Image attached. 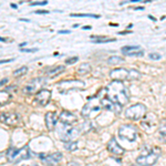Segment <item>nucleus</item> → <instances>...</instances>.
Returning a JSON list of instances; mask_svg holds the SVG:
<instances>
[{
  "label": "nucleus",
  "mask_w": 166,
  "mask_h": 166,
  "mask_svg": "<svg viewBox=\"0 0 166 166\" xmlns=\"http://www.w3.org/2000/svg\"><path fill=\"white\" fill-rule=\"evenodd\" d=\"M110 77L113 79V81H123V80H129L130 71L123 69V68H117L111 71Z\"/></svg>",
  "instance_id": "obj_11"
},
{
  "label": "nucleus",
  "mask_w": 166,
  "mask_h": 166,
  "mask_svg": "<svg viewBox=\"0 0 166 166\" xmlns=\"http://www.w3.org/2000/svg\"><path fill=\"white\" fill-rule=\"evenodd\" d=\"M63 70H64V67H63V65H58V67H55L54 69L50 70V71L48 72V75L51 77V78H53V77H55V75L60 74Z\"/></svg>",
  "instance_id": "obj_19"
},
{
  "label": "nucleus",
  "mask_w": 166,
  "mask_h": 166,
  "mask_svg": "<svg viewBox=\"0 0 166 166\" xmlns=\"http://www.w3.org/2000/svg\"><path fill=\"white\" fill-rule=\"evenodd\" d=\"M72 17H92V18H100L99 14H72Z\"/></svg>",
  "instance_id": "obj_26"
},
{
  "label": "nucleus",
  "mask_w": 166,
  "mask_h": 166,
  "mask_svg": "<svg viewBox=\"0 0 166 166\" xmlns=\"http://www.w3.org/2000/svg\"><path fill=\"white\" fill-rule=\"evenodd\" d=\"M105 90L106 95H107L106 97L112 102L117 103L121 106L129 103L127 91H126V89H125V87L121 81H113V82H111Z\"/></svg>",
  "instance_id": "obj_1"
},
{
  "label": "nucleus",
  "mask_w": 166,
  "mask_h": 166,
  "mask_svg": "<svg viewBox=\"0 0 166 166\" xmlns=\"http://www.w3.org/2000/svg\"><path fill=\"white\" fill-rule=\"evenodd\" d=\"M101 111V106L99 105L97 103L93 101H90L88 104H85L82 110V116L84 119H91L94 117L97 113Z\"/></svg>",
  "instance_id": "obj_7"
},
{
  "label": "nucleus",
  "mask_w": 166,
  "mask_h": 166,
  "mask_svg": "<svg viewBox=\"0 0 166 166\" xmlns=\"http://www.w3.org/2000/svg\"><path fill=\"white\" fill-rule=\"evenodd\" d=\"M64 147L70 151V152H74L77 148H78V143L77 142H72V141H70V142H65L64 143Z\"/></svg>",
  "instance_id": "obj_22"
},
{
  "label": "nucleus",
  "mask_w": 166,
  "mask_h": 166,
  "mask_svg": "<svg viewBox=\"0 0 166 166\" xmlns=\"http://www.w3.org/2000/svg\"><path fill=\"white\" fill-rule=\"evenodd\" d=\"M7 82H8V79H2V80L0 81V87H1V85H4V84H6Z\"/></svg>",
  "instance_id": "obj_32"
},
{
  "label": "nucleus",
  "mask_w": 166,
  "mask_h": 166,
  "mask_svg": "<svg viewBox=\"0 0 166 166\" xmlns=\"http://www.w3.org/2000/svg\"><path fill=\"white\" fill-rule=\"evenodd\" d=\"M158 132L163 135V136H165L166 137V119L161 122V124H160V127H158Z\"/></svg>",
  "instance_id": "obj_24"
},
{
  "label": "nucleus",
  "mask_w": 166,
  "mask_h": 166,
  "mask_svg": "<svg viewBox=\"0 0 166 166\" xmlns=\"http://www.w3.org/2000/svg\"><path fill=\"white\" fill-rule=\"evenodd\" d=\"M122 53L125 55H143L144 51L142 50V48H140L138 46H126L123 47L122 49Z\"/></svg>",
  "instance_id": "obj_17"
},
{
  "label": "nucleus",
  "mask_w": 166,
  "mask_h": 166,
  "mask_svg": "<svg viewBox=\"0 0 166 166\" xmlns=\"http://www.w3.org/2000/svg\"><path fill=\"white\" fill-rule=\"evenodd\" d=\"M29 157H30V151L28 146L21 148H9L7 151V160L10 163H19L28 160Z\"/></svg>",
  "instance_id": "obj_4"
},
{
  "label": "nucleus",
  "mask_w": 166,
  "mask_h": 166,
  "mask_svg": "<svg viewBox=\"0 0 166 166\" xmlns=\"http://www.w3.org/2000/svg\"><path fill=\"white\" fill-rule=\"evenodd\" d=\"M78 71L80 74L89 73V72H91V65L89 64V63H82V64L80 65V68H79Z\"/></svg>",
  "instance_id": "obj_21"
},
{
  "label": "nucleus",
  "mask_w": 166,
  "mask_h": 166,
  "mask_svg": "<svg viewBox=\"0 0 166 166\" xmlns=\"http://www.w3.org/2000/svg\"><path fill=\"white\" fill-rule=\"evenodd\" d=\"M161 155V150L158 147H153L146 154H142L136 158V163L140 166H152L157 162Z\"/></svg>",
  "instance_id": "obj_3"
},
{
  "label": "nucleus",
  "mask_w": 166,
  "mask_h": 166,
  "mask_svg": "<svg viewBox=\"0 0 166 166\" xmlns=\"http://www.w3.org/2000/svg\"><path fill=\"white\" fill-rule=\"evenodd\" d=\"M123 62V59L120 58V57H111L109 58V60H107V63L109 64H119V63H122Z\"/></svg>",
  "instance_id": "obj_23"
},
{
  "label": "nucleus",
  "mask_w": 166,
  "mask_h": 166,
  "mask_svg": "<svg viewBox=\"0 0 166 166\" xmlns=\"http://www.w3.org/2000/svg\"><path fill=\"white\" fill-rule=\"evenodd\" d=\"M107 151L114 155H122L124 153V150L120 146V144L116 142V140L114 137H112L107 143Z\"/></svg>",
  "instance_id": "obj_15"
},
{
  "label": "nucleus",
  "mask_w": 166,
  "mask_h": 166,
  "mask_svg": "<svg viewBox=\"0 0 166 166\" xmlns=\"http://www.w3.org/2000/svg\"><path fill=\"white\" fill-rule=\"evenodd\" d=\"M21 51H22V52H37L38 51V49L37 48H34V49H21Z\"/></svg>",
  "instance_id": "obj_31"
},
{
  "label": "nucleus",
  "mask_w": 166,
  "mask_h": 166,
  "mask_svg": "<svg viewBox=\"0 0 166 166\" xmlns=\"http://www.w3.org/2000/svg\"><path fill=\"white\" fill-rule=\"evenodd\" d=\"M11 61H14V59H8V60H2V61H0V64H2V63H6V62H11Z\"/></svg>",
  "instance_id": "obj_34"
},
{
  "label": "nucleus",
  "mask_w": 166,
  "mask_h": 166,
  "mask_svg": "<svg viewBox=\"0 0 166 166\" xmlns=\"http://www.w3.org/2000/svg\"><path fill=\"white\" fill-rule=\"evenodd\" d=\"M83 29H84V30H90V29H91V27H90V26H85V27L83 28Z\"/></svg>",
  "instance_id": "obj_36"
},
{
  "label": "nucleus",
  "mask_w": 166,
  "mask_h": 166,
  "mask_svg": "<svg viewBox=\"0 0 166 166\" xmlns=\"http://www.w3.org/2000/svg\"><path fill=\"white\" fill-rule=\"evenodd\" d=\"M119 135L121 138L127 140L129 142H134L137 136V129L134 125L125 124L119 129Z\"/></svg>",
  "instance_id": "obj_6"
},
{
  "label": "nucleus",
  "mask_w": 166,
  "mask_h": 166,
  "mask_svg": "<svg viewBox=\"0 0 166 166\" xmlns=\"http://www.w3.org/2000/svg\"><path fill=\"white\" fill-rule=\"evenodd\" d=\"M23 166H38L37 164H27V165H23Z\"/></svg>",
  "instance_id": "obj_37"
},
{
  "label": "nucleus",
  "mask_w": 166,
  "mask_h": 166,
  "mask_svg": "<svg viewBox=\"0 0 166 166\" xmlns=\"http://www.w3.org/2000/svg\"><path fill=\"white\" fill-rule=\"evenodd\" d=\"M150 58H151L152 60H160L162 57H161V54H158V53H151V54H150Z\"/></svg>",
  "instance_id": "obj_29"
},
{
  "label": "nucleus",
  "mask_w": 166,
  "mask_h": 166,
  "mask_svg": "<svg viewBox=\"0 0 166 166\" xmlns=\"http://www.w3.org/2000/svg\"><path fill=\"white\" fill-rule=\"evenodd\" d=\"M141 77V74L138 73L137 71H135V70H131L130 71V78L129 80H136Z\"/></svg>",
  "instance_id": "obj_27"
},
{
  "label": "nucleus",
  "mask_w": 166,
  "mask_h": 166,
  "mask_svg": "<svg viewBox=\"0 0 166 166\" xmlns=\"http://www.w3.org/2000/svg\"><path fill=\"white\" fill-rule=\"evenodd\" d=\"M42 162L43 164L47 166H58L60 164L61 160H62V154L60 152L53 153V154H50V155H42Z\"/></svg>",
  "instance_id": "obj_9"
},
{
  "label": "nucleus",
  "mask_w": 166,
  "mask_h": 166,
  "mask_svg": "<svg viewBox=\"0 0 166 166\" xmlns=\"http://www.w3.org/2000/svg\"><path fill=\"white\" fill-rule=\"evenodd\" d=\"M58 116L55 114L54 112H49V113H47L46 115V125L48 130L49 131H52V130L55 127V125H57V121H58Z\"/></svg>",
  "instance_id": "obj_18"
},
{
  "label": "nucleus",
  "mask_w": 166,
  "mask_h": 166,
  "mask_svg": "<svg viewBox=\"0 0 166 166\" xmlns=\"http://www.w3.org/2000/svg\"><path fill=\"white\" fill-rule=\"evenodd\" d=\"M79 130L77 127H73L72 125H68L64 123H60L57 127V134L58 137L60 138L61 141L63 142H70L73 138L78 137L79 135Z\"/></svg>",
  "instance_id": "obj_2"
},
{
  "label": "nucleus",
  "mask_w": 166,
  "mask_h": 166,
  "mask_svg": "<svg viewBox=\"0 0 166 166\" xmlns=\"http://www.w3.org/2000/svg\"><path fill=\"white\" fill-rule=\"evenodd\" d=\"M78 61V57H72V58H69V59H67L65 61V63L67 64H73Z\"/></svg>",
  "instance_id": "obj_28"
},
{
  "label": "nucleus",
  "mask_w": 166,
  "mask_h": 166,
  "mask_svg": "<svg viewBox=\"0 0 166 166\" xmlns=\"http://www.w3.org/2000/svg\"><path fill=\"white\" fill-rule=\"evenodd\" d=\"M42 84H43V80H42L41 78L33 79V80H31V81L23 88V93L31 94V93L36 92L37 90H39V89L41 88ZM39 91H40V90H39Z\"/></svg>",
  "instance_id": "obj_10"
},
{
  "label": "nucleus",
  "mask_w": 166,
  "mask_h": 166,
  "mask_svg": "<svg viewBox=\"0 0 166 166\" xmlns=\"http://www.w3.org/2000/svg\"><path fill=\"white\" fill-rule=\"evenodd\" d=\"M145 114H146V106L141 103H136L125 111V116L133 121L141 120Z\"/></svg>",
  "instance_id": "obj_5"
},
{
  "label": "nucleus",
  "mask_w": 166,
  "mask_h": 166,
  "mask_svg": "<svg viewBox=\"0 0 166 166\" xmlns=\"http://www.w3.org/2000/svg\"><path fill=\"white\" fill-rule=\"evenodd\" d=\"M0 41H6V39H2V38H0Z\"/></svg>",
  "instance_id": "obj_41"
},
{
  "label": "nucleus",
  "mask_w": 166,
  "mask_h": 166,
  "mask_svg": "<svg viewBox=\"0 0 166 166\" xmlns=\"http://www.w3.org/2000/svg\"><path fill=\"white\" fill-rule=\"evenodd\" d=\"M27 70H28L27 67H21L20 69H18V70H16V71H14V75L16 77V78H18V77H21V75H23V74L27 72Z\"/></svg>",
  "instance_id": "obj_25"
},
{
  "label": "nucleus",
  "mask_w": 166,
  "mask_h": 166,
  "mask_svg": "<svg viewBox=\"0 0 166 166\" xmlns=\"http://www.w3.org/2000/svg\"><path fill=\"white\" fill-rule=\"evenodd\" d=\"M100 103H101L102 106H103L104 109H106V110H109V111H112V112H114L115 114H119V113L121 112V109H122V106H121L120 104L112 102L111 100H109L107 97H103V99H101Z\"/></svg>",
  "instance_id": "obj_12"
},
{
  "label": "nucleus",
  "mask_w": 166,
  "mask_h": 166,
  "mask_svg": "<svg viewBox=\"0 0 166 166\" xmlns=\"http://www.w3.org/2000/svg\"><path fill=\"white\" fill-rule=\"evenodd\" d=\"M59 120L61 121V123H64V124H68V125H72L78 122V117H77L75 115H73L72 113H70L69 111H62L60 116H59Z\"/></svg>",
  "instance_id": "obj_14"
},
{
  "label": "nucleus",
  "mask_w": 166,
  "mask_h": 166,
  "mask_svg": "<svg viewBox=\"0 0 166 166\" xmlns=\"http://www.w3.org/2000/svg\"><path fill=\"white\" fill-rule=\"evenodd\" d=\"M36 14H49V11L48 10H38V11H36Z\"/></svg>",
  "instance_id": "obj_33"
},
{
  "label": "nucleus",
  "mask_w": 166,
  "mask_h": 166,
  "mask_svg": "<svg viewBox=\"0 0 166 166\" xmlns=\"http://www.w3.org/2000/svg\"><path fill=\"white\" fill-rule=\"evenodd\" d=\"M47 4L48 1H37V2H30V6H43Z\"/></svg>",
  "instance_id": "obj_30"
},
{
  "label": "nucleus",
  "mask_w": 166,
  "mask_h": 166,
  "mask_svg": "<svg viewBox=\"0 0 166 166\" xmlns=\"http://www.w3.org/2000/svg\"><path fill=\"white\" fill-rule=\"evenodd\" d=\"M51 99V91L46 90V89H41L39 92L36 94V101L40 104V105H47Z\"/></svg>",
  "instance_id": "obj_13"
},
{
  "label": "nucleus",
  "mask_w": 166,
  "mask_h": 166,
  "mask_svg": "<svg viewBox=\"0 0 166 166\" xmlns=\"http://www.w3.org/2000/svg\"><path fill=\"white\" fill-rule=\"evenodd\" d=\"M84 85H85V83L82 82V81H80V80H67V81H62L61 83H59V88L61 89V91L63 92L64 90H77V89H81V88H84Z\"/></svg>",
  "instance_id": "obj_8"
},
{
  "label": "nucleus",
  "mask_w": 166,
  "mask_h": 166,
  "mask_svg": "<svg viewBox=\"0 0 166 166\" xmlns=\"http://www.w3.org/2000/svg\"><path fill=\"white\" fill-rule=\"evenodd\" d=\"M20 20H21V21H28V22L30 21V20H28V19H20Z\"/></svg>",
  "instance_id": "obj_40"
},
{
  "label": "nucleus",
  "mask_w": 166,
  "mask_h": 166,
  "mask_svg": "<svg viewBox=\"0 0 166 166\" xmlns=\"http://www.w3.org/2000/svg\"><path fill=\"white\" fill-rule=\"evenodd\" d=\"M11 8H17V5H14V4H11Z\"/></svg>",
  "instance_id": "obj_38"
},
{
  "label": "nucleus",
  "mask_w": 166,
  "mask_h": 166,
  "mask_svg": "<svg viewBox=\"0 0 166 166\" xmlns=\"http://www.w3.org/2000/svg\"><path fill=\"white\" fill-rule=\"evenodd\" d=\"M26 44H27L26 42H24V43H21V44H20V47H21V49H22V47H24V46H26Z\"/></svg>",
  "instance_id": "obj_39"
},
{
  "label": "nucleus",
  "mask_w": 166,
  "mask_h": 166,
  "mask_svg": "<svg viewBox=\"0 0 166 166\" xmlns=\"http://www.w3.org/2000/svg\"><path fill=\"white\" fill-rule=\"evenodd\" d=\"M92 39V42H95V43H104V42H113L115 41L116 39H110V38H105V37H95V38H91Z\"/></svg>",
  "instance_id": "obj_20"
},
{
  "label": "nucleus",
  "mask_w": 166,
  "mask_h": 166,
  "mask_svg": "<svg viewBox=\"0 0 166 166\" xmlns=\"http://www.w3.org/2000/svg\"><path fill=\"white\" fill-rule=\"evenodd\" d=\"M59 33H70V31L69 30H60Z\"/></svg>",
  "instance_id": "obj_35"
},
{
  "label": "nucleus",
  "mask_w": 166,
  "mask_h": 166,
  "mask_svg": "<svg viewBox=\"0 0 166 166\" xmlns=\"http://www.w3.org/2000/svg\"><path fill=\"white\" fill-rule=\"evenodd\" d=\"M0 121L7 125H16L19 121V116L16 113H4L0 115Z\"/></svg>",
  "instance_id": "obj_16"
}]
</instances>
